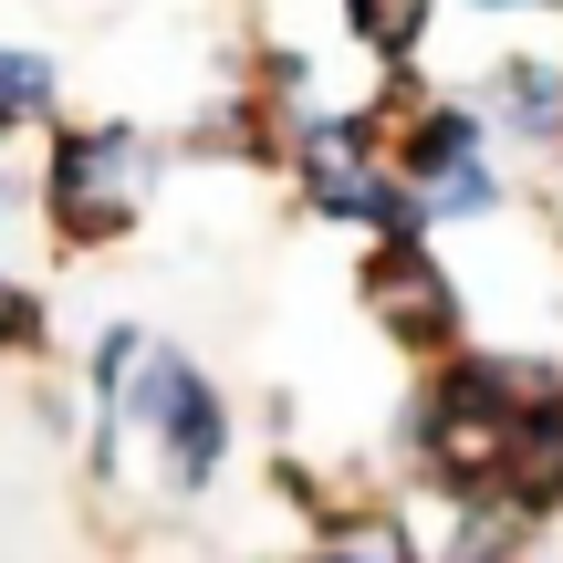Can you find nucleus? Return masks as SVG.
<instances>
[{"label": "nucleus", "instance_id": "f257e3e1", "mask_svg": "<svg viewBox=\"0 0 563 563\" xmlns=\"http://www.w3.org/2000/svg\"><path fill=\"white\" fill-rule=\"evenodd\" d=\"M42 167H32V220L63 262H115L146 230L167 167H178V136L146 115H53L42 125Z\"/></svg>", "mask_w": 563, "mask_h": 563}, {"label": "nucleus", "instance_id": "f03ea898", "mask_svg": "<svg viewBox=\"0 0 563 563\" xmlns=\"http://www.w3.org/2000/svg\"><path fill=\"white\" fill-rule=\"evenodd\" d=\"M365 95L386 104V167L407 178V199L439 241L449 230H501L522 209V178H511L490 115L470 104V84H428V63H407V74H376Z\"/></svg>", "mask_w": 563, "mask_h": 563}, {"label": "nucleus", "instance_id": "7ed1b4c3", "mask_svg": "<svg viewBox=\"0 0 563 563\" xmlns=\"http://www.w3.org/2000/svg\"><path fill=\"white\" fill-rule=\"evenodd\" d=\"M115 418H125V449L146 460V481H157V501H209V490L230 481V460H241V407H230V386L167 334L136 344V365H125V386H115Z\"/></svg>", "mask_w": 563, "mask_h": 563}, {"label": "nucleus", "instance_id": "20e7f679", "mask_svg": "<svg viewBox=\"0 0 563 563\" xmlns=\"http://www.w3.org/2000/svg\"><path fill=\"white\" fill-rule=\"evenodd\" d=\"M282 188H292L302 220L355 230V241H397V230H428L407 178L386 167V104L376 95H323L313 115H292L282 136ZM439 241V230H428Z\"/></svg>", "mask_w": 563, "mask_h": 563}, {"label": "nucleus", "instance_id": "39448f33", "mask_svg": "<svg viewBox=\"0 0 563 563\" xmlns=\"http://www.w3.org/2000/svg\"><path fill=\"white\" fill-rule=\"evenodd\" d=\"M355 313L376 323V344L407 355V365H428V355H449V344L481 334L470 272L449 262L428 230H397V241H365L355 251Z\"/></svg>", "mask_w": 563, "mask_h": 563}, {"label": "nucleus", "instance_id": "423d86ee", "mask_svg": "<svg viewBox=\"0 0 563 563\" xmlns=\"http://www.w3.org/2000/svg\"><path fill=\"white\" fill-rule=\"evenodd\" d=\"M470 104L490 115L501 157H553L563 146V53L553 42H501V53L470 74Z\"/></svg>", "mask_w": 563, "mask_h": 563}, {"label": "nucleus", "instance_id": "0eeeda50", "mask_svg": "<svg viewBox=\"0 0 563 563\" xmlns=\"http://www.w3.org/2000/svg\"><path fill=\"white\" fill-rule=\"evenodd\" d=\"M553 522H532L522 501L501 490H470V501H439L428 511V563H532Z\"/></svg>", "mask_w": 563, "mask_h": 563}, {"label": "nucleus", "instance_id": "6e6552de", "mask_svg": "<svg viewBox=\"0 0 563 563\" xmlns=\"http://www.w3.org/2000/svg\"><path fill=\"white\" fill-rule=\"evenodd\" d=\"M282 136L292 125L272 115L251 84H230V95H209L199 115L178 125V157H209V167H262V178H282Z\"/></svg>", "mask_w": 563, "mask_h": 563}, {"label": "nucleus", "instance_id": "1a4fd4ad", "mask_svg": "<svg viewBox=\"0 0 563 563\" xmlns=\"http://www.w3.org/2000/svg\"><path fill=\"white\" fill-rule=\"evenodd\" d=\"M53 115H63V53H42V42L0 32V146L42 136Z\"/></svg>", "mask_w": 563, "mask_h": 563}, {"label": "nucleus", "instance_id": "9d476101", "mask_svg": "<svg viewBox=\"0 0 563 563\" xmlns=\"http://www.w3.org/2000/svg\"><path fill=\"white\" fill-rule=\"evenodd\" d=\"M63 355V302L21 262H0V365H53Z\"/></svg>", "mask_w": 563, "mask_h": 563}, {"label": "nucleus", "instance_id": "9b49d317", "mask_svg": "<svg viewBox=\"0 0 563 563\" xmlns=\"http://www.w3.org/2000/svg\"><path fill=\"white\" fill-rule=\"evenodd\" d=\"M32 418L53 428V439H84V397H74L63 376H42V386H32Z\"/></svg>", "mask_w": 563, "mask_h": 563}, {"label": "nucleus", "instance_id": "f8f14e48", "mask_svg": "<svg viewBox=\"0 0 563 563\" xmlns=\"http://www.w3.org/2000/svg\"><path fill=\"white\" fill-rule=\"evenodd\" d=\"M439 11H470V21H563V0H439Z\"/></svg>", "mask_w": 563, "mask_h": 563}, {"label": "nucleus", "instance_id": "ddd939ff", "mask_svg": "<svg viewBox=\"0 0 563 563\" xmlns=\"http://www.w3.org/2000/svg\"><path fill=\"white\" fill-rule=\"evenodd\" d=\"M32 220V178H11V146H0V230Z\"/></svg>", "mask_w": 563, "mask_h": 563}, {"label": "nucleus", "instance_id": "4468645a", "mask_svg": "<svg viewBox=\"0 0 563 563\" xmlns=\"http://www.w3.org/2000/svg\"><path fill=\"white\" fill-rule=\"evenodd\" d=\"M282 563H376L365 543H302V553H282Z\"/></svg>", "mask_w": 563, "mask_h": 563}]
</instances>
